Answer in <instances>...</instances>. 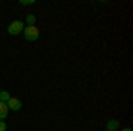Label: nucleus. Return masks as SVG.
Here are the masks:
<instances>
[{
    "label": "nucleus",
    "mask_w": 133,
    "mask_h": 131,
    "mask_svg": "<svg viewBox=\"0 0 133 131\" xmlns=\"http://www.w3.org/2000/svg\"><path fill=\"white\" fill-rule=\"evenodd\" d=\"M34 0H20V5H34Z\"/></svg>",
    "instance_id": "nucleus-8"
},
{
    "label": "nucleus",
    "mask_w": 133,
    "mask_h": 131,
    "mask_svg": "<svg viewBox=\"0 0 133 131\" xmlns=\"http://www.w3.org/2000/svg\"><path fill=\"white\" fill-rule=\"evenodd\" d=\"M23 37L27 41H37L39 39V29H37L36 25L25 27V29H23Z\"/></svg>",
    "instance_id": "nucleus-1"
},
{
    "label": "nucleus",
    "mask_w": 133,
    "mask_h": 131,
    "mask_svg": "<svg viewBox=\"0 0 133 131\" xmlns=\"http://www.w3.org/2000/svg\"><path fill=\"white\" fill-rule=\"evenodd\" d=\"M25 21H27V25H25V27H32V25H36V16H34V14H29Z\"/></svg>",
    "instance_id": "nucleus-7"
},
{
    "label": "nucleus",
    "mask_w": 133,
    "mask_h": 131,
    "mask_svg": "<svg viewBox=\"0 0 133 131\" xmlns=\"http://www.w3.org/2000/svg\"><path fill=\"white\" fill-rule=\"evenodd\" d=\"M9 99H11L9 92L7 91H0V103H7Z\"/></svg>",
    "instance_id": "nucleus-6"
},
{
    "label": "nucleus",
    "mask_w": 133,
    "mask_h": 131,
    "mask_svg": "<svg viewBox=\"0 0 133 131\" xmlns=\"http://www.w3.org/2000/svg\"><path fill=\"white\" fill-rule=\"evenodd\" d=\"M9 115V108H7V103H0V121H5Z\"/></svg>",
    "instance_id": "nucleus-4"
},
{
    "label": "nucleus",
    "mask_w": 133,
    "mask_h": 131,
    "mask_svg": "<svg viewBox=\"0 0 133 131\" xmlns=\"http://www.w3.org/2000/svg\"><path fill=\"white\" fill-rule=\"evenodd\" d=\"M0 131H7V124H5V121H0Z\"/></svg>",
    "instance_id": "nucleus-9"
},
{
    "label": "nucleus",
    "mask_w": 133,
    "mask_h": 131,
    "mask_svg": "<svg viewBox=\"0 0 133 131\" xmlns=\"http://www.w3.org/2000/svg\"><path fill=\"white\" fill-rule=\"evenodd\" d=\"M121 131H131V128H123Z\"/></svg>",
    "instance_id": "nucleus-10"
},
{
    "label": "nucleus",
    "mask_w": 133,
    "mask_h": 131,
    "mask_svg": "<svg viewBox=\"0 0 133 131\" xmlns=\"http://www.w3.org/2000/svg\"><path fill=\"white\" fill-rule=\"evenodd\" d=\"M7 108L12 110V112H20L21 110V101L18 99V98H12V96H11V99L7 101Z\"/></svg>",
    "instance_id": "nucleus-3"
},
{
    "label": "nucleus",
    "mask_w": 133,
    "mask_h": 131,
    "mask_svg": "<svg viewBox=\"0 0 133 131\" xmlns=\"http://www.w3.org/2000/svg\"><path fill=\"white\" fill-rule=\"evenodd\" d=\"M25 29V25H23V21L21 20H14L12 23H9V27H7V32H9V36H18L21 34Z\"/></svg>",
    "instance_id": "nucleus-2"
},
{
    "label": "nucleus",
    "mask_w": 133,
    "mask_h": 131,
    "mask_svg": "<svg viewBox=\"0 0 133 131\" xmlns=\"http://www.w3.org/2000/svg\"><path fill=\"white\" fill-rule=\"evenodd\" d=\"M119 128V121H115V119H108L107 122V131H115Z\"/></svg>",
    "instance_id": "nucleus-5"
}]
</instances>
